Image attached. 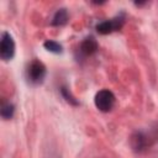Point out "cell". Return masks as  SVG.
<instances>
[{
	"label": "cell",
	"instance_id": "2",
	"mask_svg": "<svg viewBox=\"0 0 158 158\" xmlns=\"http://www.w3.org/2000/svg\"><path fill=\"white\" fill-rule=\"evenodd\" d=\"M15 54V42L9 32H2L0 42V57L4 60H10Z\"/></svg>",
	"mask_w": 158,
	"mask_h": 158
},
{
	"label": "cell",
	"instance_id": "8",
	"mask_svg": "<svg viewBox=\"0 0 158 158\" xmlns=\"http://www.w3.org/2000/svg\"><path fill=\"white\" fill-rule=\"evenodd\" d=\"M14 111H15V109H14V105H12V104H10V102H4L2 106H1V110H0V114H1L2 118L9 120V118L12 117Z\"/></svg>",
	"mask_w": 158,
	"mask_h": 158
},
{
	"label": "cell",
	"instance_id": "3",
	"mask_svg": "<svg viewBox=\"0 0 158 158\" xmlns=\"http://www.w3.org/2000/svg\"><path fill=\"white\" fill-rule=\"evenodd\" d=\"M46 75V67L40 60H33L27 68V78L31 83L38 84L43 80Z\"/></svg>",
	"mask_w": 158,
	"mask_h": 158
},
{
	"label": "cell",
	"instance_id": "1",
	"mask_svg": "<svg viewBox=\"0 0 158 158\" xmlns=\"http://www.w3.org/2000/svg\"><path fill=\"white\" fill-rule=\"evenodd\" d=\"M94 102H95V106L102 111V112H107L112 109L114 104H115V95L107 90V89H102L100 91L96 93L95 95V99H94Z\"/></svg>",
	"mask_w": 158,
	"mask_h": 158
},
{
	"label": "cell",
	"instance_id": "9",
	"mask_svg": "<svg viewBox=\"0 0 158 158\" xmlns=\"http://www.w3.org/2000/svg\"><path fill=\"white\" fill-rule=\"evenodd\" d=\"M43 46L49 52H53V53H60L62 52V46L56 41H46L43 43Z\"/></svg>",
	"mask_w": 158,
	"mask_h": 158
},
{
	"label": "cell",
	"instance_id": "4",
	"mask_svg": "<svg viewBox=\"0 0 158 158\" xmlns=\"http://www.w3.org/2000/svg\"><path fill=\"white\" fill-rule=\"evenodd\" d=\"M122 25H123V20L121 17H116L112 20H106V21L100 22L96 26V31L101 35H107V33L120 30L122 27Z\"/></svg>",
	"mask_w": 158,
	"mask_h": 158
},
{
	"label": "cell",
	"instance_id": "5",
	"mask_svg": "<svg viewBox=\"0 0 158 158\" xmlns=\"http://www.w3.org/2000/svg\"><path fill=\"white\" fill-rule=\"evenodd\" d=\"M96 49H98V43L94 38H85L80 44V51L86 56L95 53Z\"/></svg>",
	"mask_w": 158,
	"mask_h": 158
},
{
	"label": "cell",
	"instance_id": "6",
	"mask_svg": "<svg viewBox=\"0 0 158 158\" xmlns=\"http://www.w3.org/2000/svg\"><path fill=\"white\" fill-rule=\"evenodd\" d=\"M67 20H68V14H67L65 9H60V10H58L56 12L52 23L54 26H62V25H64L67 22Z\"/></svg>",
	"mask_w": 158,
	"mask_h": 158
},
{
	"label": "cell",
	"instance_id": "10",
	"mask_svg": "<svg viewBox=\"0 0 158 158\" xmlns=\"http://www.w3.org/2000/svg\"><path fill=\"white\" fill-rule=\"evenodd\" d=\"M62 93H63V95L67 98L68 101H70V102H73V104H77V101L73 99V96H72L70 94H67V89H65V88H62Z\"/></svg>",
	"mask_w": 158,
	"mask_h": 158
},
{
	"label": "cell",
	"instance_id": "7",
	"mask_svg": "<svg viewBox=\"0 0 158 158\" xmlns=\"http://www.w3.org/2000/svg\"><path fill=\"white\" fill-rule=\"evenodd\" d=\"M132 147L136 151H141L146 147V137L142 136L141 133H137L136 136L132 137Z\"/></svg>",
	"mask_w": 158,
	"mask_h": 158
}]
</instances>
